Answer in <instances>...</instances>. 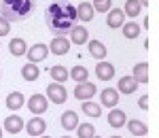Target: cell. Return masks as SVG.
Here are the masks:
<instances>
[{
	"mask_svg": "<svg viewBox=\"0 0 159 138\" xmlns=\"http://www.w3.org/2000/svg\"><path fill=\"white\" fill-rule=\"evenodd\" d=\"M45 17H47V25H49V30L55 34V36H64V34H68L70 32V28L76 25V9H74L72 4H68V2H55V4H51L47 13H45Z\"/></svg>",
	"mask_w": 159,
	"mask_h": 138,
	"instance_id": "6da1fadb",
	"label": "cell"
},
{
	"mask_svg": "<svg viewBox=\"0 0 159 138\" xmlns=\"http://www.w3.org/2000/svg\"><path fill=\"white\" fill-rule=\"evenodd\" d=\"M0 11L7 21H21L34 11V0H2Z\"/></svg>",
	"mask_w": 159,
	"mask_h": 138,
	"instance_id": "7a4b0ae2",
	"label": "cell"
},
{
	"mask_svg": "<svg viewBox=\"0 0 159 138\" xmlns=\"http://www.w3.org/2000/svg\"><path fill=\"white\" fill-rule=\"evenodd\" d=\"M68 98V91L64 87V83H51L47 85V100L53 104H64Z\"/></svg>",
	"mask_w": 159,
	"mask_h": 138,
	"instance_id": "3957f363",
	"label": "cell"
},
{
	"mask_svg": "<svg viewBox=\"0 0 159 138\" xmlns=\"http://www.w3.org/2000/svg\"><path fill=\"white\" fill-rule=\"evenodd\" d=\"M28 108H30V113H34V115H43L47 108H49V100H47V96H43V94H34V96H30V98H28Z\"/></svg>",
	"mask_w": 159,
	"mask_h": 138,
	"instance_id": "277c9868",
	"label": "cell"
},
{
	"mask_svg": "<svg viewBox=\"0 0 159 138\" xmlns=\"http://www.w3.org/2000/svg\"><path fill=\"white\" fill-rule=\"evenodd\" d=\"M25 55H28V60H30L32 64H38V62H43V60L49 55V47H47V45H43V43H36V45L28 47Z\"/></svg>",
	"mask_w": 159,
	"mask_h": 138,
	"instance_id": "5b68a950",
	"label": "cell"
},
{
	"mask_svg": "<svg viewBox=\"0 0 159 138\" xmlns=\"http://www.w3.org/2000/svg\"><path fill=\"white\" fill-rule=\"evenodd\" d=\"M96 96V85L93 83H89V81H83V83H79L76 87H74V98L76 100H91Z\"/></svg>",
	"mask_w": 159,
	"mask_h": 138,
	"instance_id": "8992f818",
	"label": "cell"
},
{
	"mask_svg": "<svg viewBox=\"0 0 159 138\" xmlns=\"http://www.w3.org/2000/svg\"><path fill=\"white\" fill-rule=\"evenodd\" d=\"M70 40L66 36H55L53 40H51L49 45V53H55V55H66L68 51H70Z\"/></svg>",
	"mask_w": 159,
	"mask_h": 138,
	"instance_id": "52a82bcc",
	"label": "cell"
},
{
	"mask_svg": "<svg viewBox=\"0 0 159 138\" xmlns=\"http://www.w3.org/2000/svg\"><path fill=\"white\" fill-rule=\"evenodd\" d=\"M68 34H70V38H68V40H70V43H74L76 47H79V45H85L87 40H89V32H87L85 25H72Z\"/></svg>",
	"mask_w": 159,
	"mask_h": 138,
	"instance_id": "ba28073f",
	"label": "cell"
},
{
	"mask_svg": "<svg viewBox=\"0 0 159 138\" xmlns=\"http://www.w3.org/2000/svg\"><path fill=\"white\" fill-rule=\"evenodd\" d=\"M45 130H47V123H45V119H40L38 115L25 123V132H28L30 136H36V138L43 136V134H45Z\"/></svg>",
	"mask_w": 159,
	"mask_h": 138,
	"instance_id": "9c48e42d",
	"label": "cell"
},
{
	"mask_svg": "<svg viewBox=\"0 0 159 138\" xmlns=\"http://www.w3.org/2000/svg\"><path fill=\"white\" fill-rule=\"evenodd\" d=\"M2 130H7L9 134H19V132L24 130V117H19V115H9V117L4 119Z\"/></svg>",
	"mask_w": 159,
	"mask_h": 138,
	"instance_id": "30bf717a",
	"label": "cell"
},
{
	"mask_svg": "<svg viewBox=\"0 0 159 138\" xmlns=\"http://www.w3.org/2000/svg\"><path fill=\"white\" fill-rule=\"evenodd\" d=\"M96 76H98L100 81H110V79L115 76V66H112L110 62L100 60L98 66H96Z\"/></svg>",
	"mask_w": 159,
	"mask_h": 138,
	"instance_id": "8fae6325",
	"label": "cell"
},
{
	"mask_svg": "<svg viewBox=\"0 0 159 138\" xmlns=\"http://www.w3.org/2000/svg\"><path fill=\"white\" fill-rule=\"evenodd\" d=\"M93 15H96V11H93V4L91 2H81L76 7V19H81L83 24H89L93 19Z\"/></svg>",
	"mask_w": 159,
	"mask_h": 138,
	"instance_id": "7c38bea8",
	"label": "cell"
},
{
	"mask_svg": "<svg viewBox=\"0 0 159 138\" xmlns=\"http://www.w3.org/2000/svg\"><path fill=\"white\" fill-rule=\"evenodd\" d=\"M100 102H102L104 106H108V108H115V106L119 104V91L112 89V87H106L100 94Z\"/></svg>",
	"mask_w": 159,
	"mask_h": 138,
	"instance_id": "4fadbf2b",
	"label": "cell"
},
{
	"mask_svg": "<svg viewBox=\"0 0 159 138\" xmlns=\"http://www.w3.org/2000/svg\"><path fill=\"white\" fill-rule=\"evenodd\" d=\"M125 24V15H123L121 9H110L108 11V17H106V25L110 30H117Z\"/></svg>",
	"mask_w": 159,
	"mask_h": 138,
	"instance_id": "5bb4252c",
	"label": "cell"
},
{
	"mask_svg": "<svg viewBox=\"0 0 159 138\" xmlns=\"http://www.w3.org/2000/svg\"><path fill=\"white\" fill-rule=\"evenodd\" d=\"M76 126H79V115H76V111H64L61 113V127L66 132H72Z\"/></svg>",
	"mask_w": 159,
	"mask_h": 138,
	"instance_id": "9a60e30c",
	"label": "cell"
},
{
	"mask_svg": "<svg viewBox=\"0 0 159 138\" xmlns=\"http://www.w3.org/2000/svg\"><path fill=\"white\" fill-rule=\"evenodd\" d=\"M125 111H121V108H112L108 113V126L115 127V130H119V127L125 126Z\"/></svg>",
	"mask_w": 159,
	"mask_h": 138,
	"instance_id": "2e32d148",
	"label": "cell"
},
{
	"mask_svg": "<svg viewBox=\"0 0 159 138\" xmlns=\"http://www.w3.org/2000/svg\"><path fill=\"white\" fill-rule=\"evenodd\" d=\"M87 49H89V53H91L96 60H104L106 53H108L102 40H87Z\"/></svg>",
	"mask_w": 159,
	"mask_h": 138,
	"instance_id": "e0dca14e",
	"label": "cell"
},
{
	"mask_svg": "<svg viewBox=\"0 0 159 138\" xmlns=\"http://www.w3.org/2000/svg\"><path fill=\"white\" fill-rule=\"evenodd\" d=\"M136 79V83L140 85H147L148 83V64L147 62H140V64H136L134 66V75H132Z\"/></svg>",
	"mask_w": 159,
	"mask_h": 138,
	"instance_id": "ac0fdd59",
	"label": "cell"
},
{
	"mask_svg": "<svg viewBox=\"0 0 159 138\" xmlns=\"http://www.w3.org/2000/svg\"><path fill=\"white\" fill-rule=\"evenodd\" d=\"M24 102H25V98H24V94L21 91H11L9 96H7V108H11V111H19L21 106H24Z\"/></svg>",
	"mask_w": 159,
	"mask_h": 138,
	"instance_id": "d6986e66",
	"label": "cell"
},
{
	"mask_svg": "<svg viewBox=\"0 0 159 138\" xmlns=\"http://www.w3.org/2000/svg\"><path fill=\"white\" fill-rule=\"evenodd\" d=\"M136 89H138V83H136L134 76H121L119 79V89H117L119 94H125L127 96V94H134Z\"/></svg>",
	"mask_w": 159,
	"mask_h": 138,
	"instance_id": "ffe728a7",
	"label": "cell"
},
{
	"mask_svg": "<svg viewBox=\"0 0 159 138\" xmlns=\"http://www.w3.org/2000/svg\"><path fill=\"white\" fill-rule=\"evenodd\" d=\"M9 51H11V55H15V58H21V55H25V51H28V43H25L24 38H13L11 43H9Z\"/></svg>",
	"mask_w": 159,
	"mask_h": 138,
	"instance_id": "44dd1931",
	"label": "cell"
},
{
	"mask_svg": "<svg viewBox=\"0 0 159 138\" xmlns=\"http://www.w3.org/2000/svg\"><path fill=\"white\" fill-rule=\"evenodd\" d=\"M49 75H51V79H53V83H66V81H68V70H66V66H60V64L51 66Z\"/></svg>",
	"mask_w": 159,
	"mask_h": 138,
	"instance_id": "7402d4cb",
	"label": "cell"
},
{
	"mask_svg": "<svg viewBox=\"0 0 159 138\" xmlns=\"http://www.w3.org/2000/svg\"><path fill=\"white\" fill-rule=\"evenodd\" d=\"M127 127H129V132L134 134V136H148V127L147 123H142V121H138V119H129L127 121Z\"/></svg>",
	"mask_w": 159,
	"mask_h": 138,
	"instance_id": "603a6c76",
	"label": "cell"
},
{
	"mask_svg": "<svg viewBox=\"0 0 159 138\" xmlns=\"http://www.w3.org/2000/svg\"><path fill=\"white\" fill-rule=\"evenodd\" d=\"M38 75H40V68H38L36 64H32V62H28L21 68V76H24V81H36Z\"/></svg>",
	"mask_w": 159,
	"mask_h": 138,
	"instance_id": "cb8c5ba5",
	"label": "cell"
},
{
	"mask_svg": "<svg viewBox=\"0 0 159 138\" xmlns=\"http://www.w3.org/2000/svg\"><path fill=\"white\" fill-rule=\"evenodd\" d=\"M83 113H85L87 117H93V119H98L100 115H102V106H100L98 102L83 100Z\"/></svg>",
	"mask_w": 159,
	"mask_h": 138,
	"instance_id": "d4e9b609",
	"label": "cell"
},
{
	"mask_svg": "<svg viewBox=\"0 0 159 138\" xmlns=\"http://www.w3.org/2000/svg\"><path fill=\"white\" fill-rule=\"evenodd\" d=\"M87 76H89V70L85 66H74L68 72V79H72L74 83H83V81H87Z\"/></svg>",
	"mask_w": 159,
	"mask_h": 138,
	"instance_id": "484cf974",
	"label": "cell"
},
{
	"mask_svg": "<svg viewBox=\"0 0 159 138\" xmlns=\"http://www.w3.org/2000/svg\"><path fill=\"white\" fill-rule=\"evenodd\" d=\"M121 11L125 17H138L140 11H142V7H140L138 0H125V9H121Z\"/></svg>",
	"mask_w": 159,
	"mask_h": 138,
	"instance_id": "4316f807",
	"label": "cell"
},
{
	"mask_svg": "<svg viewBox=\"0 0 159 138\" xmlns=\"http://www.w3.org/2000/svg\"><path fill=\"white\" fill-rule=\"evenodd\" d=\"M74 130H76V136L79 138H91L93 134H96V127H93L91 121H89V123H79Z\"/></svg>",
	"mask_w": 159,
	"mask_h": 138,
	"instance_id": "83f0119b",
	"label": "cell"
},
{
	"mask_svg": "<svg viewBox=\"0 0 159 138\" xmlns=\"http://www.w3.org/2000/svg\"><path fill=\"white\" fill-rule=\"evenodd\" d=\"M121 28H123V36L129 38V40H132V38H136L138 34H140V25L136 24V21H127V24H123Z\"/></svg>",
	"mask_w": 159,
	"mask_h": 138,
	"instance_id": "f1b7e54d",
	"label": "cell"
},
{
	"mask_svg": "<svg viewBox=\"0 0 159 138\" xmlns=\"http://www.w3.org/2000/svg\"><path fill=\"white\" fill-rule=\"evenodd\" d=\"M112 9V0H96L93 2V11L98 13H108Z\"/></svg>",
	"mask_w": 159,
	"mask_h": 138,
	"instance_id": "f546056e",
	"label": "cell"
},
{
	"mask_svg": "<svg viewBox=\"0 0 159 138\" xmlns=\"http://www.w3.org/2000/svg\"><path fill=\"white\" fill-rule=\"evenodd\" d=\"M11 32V21H7L4 17H0V36H7Z\"/></svg>",
	"mask_w": 159,
	"mask_h": 138,
	"instance_id": "4dcf8cb0",
	"label": "cell"
},
{
	"mask_svg": "<svg viewBox=\"0 0 159 138\" xmlns=\"http://www.w3.org/2000/svg\"><path fill=\"white\" fill-rule=\"evenodd\" d=\"M138 106H140L142 111H147V108H148V96H142V98L138 100Z\"/></svg>",
	"mask_w": 159,
	"mask_h": 138,
	"instance_id": "1f68e13d",
	"label": "cell"
},
{
	"mask_svg": "<svg viewBox=\"0 0 159 138\" xmlns=\"http://www.w3.org/2000/svg\"><path fill=\"white\" fill-rule=\"evenodd\" d=\"M138 2H140V7H147L148 4V0H138Z\"/></svg>",
	"mask_w": 159,
	"mask_h": 138,
	"instance_id": "d6a6232c",
	"label": "cell"
},
{
	"mask_svg": "<svg viewBox=\"0 0 159 138\" xmlns=\"http://www.w3.org/2000/svg\"><path fill=\"white\" fill-rule=\"evenodd\" d=\"M38 138H51V136H45V134H43V136H38Z\"/></svg>",
	"mask_w": 159,
	"mask_h": 138,
	"instance_id": "836d02e7",
	"label": "cell"
},
{
	"mask_svg": "<svg viewBox=\"0 0 159 138\" xmlns=\"http://www.w3.org/2000/svg\"><path fill=\"white\" fill-rule=\"evenodd\" d=\"M108 138H123V136H108Z\"/></svg>",
	"mask_w": 159,
	"mask_h": 138,
	"instance_id": "e575fe53",
	"label": "cell"
},
{
	"mask_svg": "<svg viewBox=\"0 0 159 138\" xmlns=\"http://www.w3.org/2000/svg\"><path fill=\"white\" fill-rule=\"evenodd\" d=\"M0 138H2V127H0Z\"/></svg>",
	"mask_w": 159,
	"mask_h": 138,
	"instance_id": "d590c367",
	"label": "cell"
},
{
	"mask_svg": "<svg viewBox=\"0 0 159 138\" xmlns=\"http://www.w3.org/2000/svg\"><path fill=\"white\" fill-rule=\"evenodd\" d=\"M91 138H100V136H96V134H93V136H91Z\"/></svg>",
	"mask_w": 159,
	"mask_h": 138,
	"instance_id": "8d00e7d4",
	"label": "cell"
},
{
	"mask_svg": "<svg viewBox=\"0 0 159 138\" xmlns=\"http://www.w3.org/2000/svg\"><path fill=\"white\" fill-rule=\"evenodd\" d=\"M61 138H70V136H61Z\"/></svg>",
	"mask_w": 159,
	"mask_h": 138,
	"instance_id": "74e56055",
	"label": "cell"
},
{
	"mask_svg": "<svg viewBox=\"0 0 159 138\" xmlns=\"http://www.w3.org/2000/svg\"><path fill=\"white\" fill-rule=\"evenodd\" d=\"M140 138H147V136H140Z\"/></svg>",
	"mask_w": 159,
	"mask_h": 138,
	"instance_id": "f35d334b",
	"label": "cell"
},
{
	"mask_svg": "<svg viewBox=\"0 0 159 138\" xmlns=\"http://www.w3.org/2000/svg\"><path fill=\"white\" fill-rule=\"evenodd\" d=\"M91 2H96V0H91Z\"/></svg>",
	"mask_w": 159,
	"mask_h": 138,
	"instance_id": "ab89813d",
	"label": "cell"
}]
</instances>
